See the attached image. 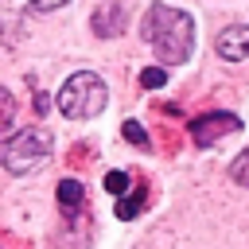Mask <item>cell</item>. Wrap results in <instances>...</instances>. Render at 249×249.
<instances>
[{"label":"cell","mask_w":249,"mask_h":249,"mask_svg":"<svg viewBox=\"0 0 249 249\" xmlns=\"http://www.w3.org/2000/svg\"><path fill=\"white\" fill-rule=\"evenodd\" d=\"M140 31H144V43L156 51L160 62H171V66L191 62V54H195V19H191L187 12L156 0V4L144 12Z\"/></svg>","instance_id":"obj_1"},{"label":"cell","mask_w":249,"mask_h":249,"mask_svg":"<svg viewBox=\"0 0 249 249\" xmlns=\"http://www.w3.org/2000/svg\"><path fill=\"white\" fill-rule=\"evenodd\" d=\"M105 101H109V89H105V82H101L97 74H89V70L70 74V78L62 82L58 97H54L58 113L70 117V121H89V117H97V113L105 109Z\"/></svg>","instance_id":"obj_2"},{"label":"cell","mask_w":249,"mask_h":249,"mask_svg":"<svg viewBox=\"0 0 249 249\" xmlns=\"http://www.w3.org/2000/svg\"><path fill=\"white\" fill-rule=\"evenodd\" d=\"M51 160V132L47 128H19L16 136H8L0 144V163L8 175H27L35 167H43Z\"/></svg>","instance_id":"obj_3"},{"label":"cell","mask_w":249,"mask_h":249,"mask_svg":"<svg viewBox=\"0 0 249 249\" xmlns=\"http://www.w3.org/2000/svg\"><path fill=\"white\" fill-rule=\"evenodd\" d=\"M187 128H191V140H195L198 148H210V144L233 136V132L241 128V117H237V113H206V117H195Z\"/></svg>","instance_id":"obj_4"},{"label":"cell","mask_w":249,"mask_h":249,"mask_svg":"<svg viewBox=\"0 0 249 249\" xmlns=\"http://www.w3.org/2000/svg\"><path fill=\"white\" fill-rule=\"evenodd\" d=\"M124 19H128V4L124 0H101L93 8V16H89V27H93V35L113 39V35L124 31Z\"/></svg>","instance_id":"obj_5"},{"label":"cell","mask_w":249,"mask_h":249,"mask_svg":"<svg viewBox=\"0 0 249 249\" xmlns=\"http://www.w3.org/2000/svg\"><path fill=\"white\" fill-rule=\"evenodd\" d=\"M214 47H218V58H226V62L249 58V23H233V27L218 31Z\"/></svg>","instance_id":"obj_6"},{"label":"cell","mask_w":249,"mask_h":249,"mask_svg":"<svg viewBox=\"0 0 249 249\" xmlns=\"http://www.w3.org/2000/svg\"><path fill=\"white\" fill-rule=\"evenodd\" d=\"M54 195H58V206H62V210H78L82 198H86V187H82L78 179H62Z\"/></svg>","instance_id":"obj_7"},{"label":"cell","mask_w":249,"mask_h":249,"mask_svg":"<svg viewBox=\"0 0 249 249\" xmlns=\"http://www.w3.org/2000/svg\"><path fill=\"white\" fill-rule=\"evenodd\" d=\"M144 198H148V195H144V187H136L128 198H121V202H117V218H124V222H128V218H136V214H140V206H144Z\"/></svg>","instance_id":"obj_8"},{"label":"cell","mask_w":249,"mask_h":249,"mask_svg":"<svg viewBox=\"0 0 249 249\" xmlns=\"http://www.w3.org/2000/svg\"><path fill=\"white\" fill-rule=\"evenodd\" d=\"M230 179L241 183V187H249V148H245L241 156H233V163H230Z\"/></svg>","instance_id":"obj_9"},{"label":"cell","mask_w":249,"mask_h":249,"mask_svg":"<svg viewBox=\"0 0 249 249\" xmlns=\"http://www.w3.org/2000/svg\"><path fill=\"white\" fill-rule=\"evenodd\" d=\"M128 183H132L128 171H109V175H105V191H109V195H121V198H124V191H132Z\"/></svg>","instance_id":"obj_10"},{"label":"cell","mask_w":249,"mask_h":249,"mask_svg":"<svg viewBox=\"0 0 249 249\" xmlns=\"http://www.w3.org/2000/svg\"><path fill=\"white\" fill-rule=\"evenodd\" d=\"M163 82H167V70H163V66H148V70L140 74V86H144V89H160Z\"/></svg>","instance_id":"obj_11"},{"label":"cell","mask_w":249,"mask_h":249,"mask_svg":"<svg viewBox=\"0 0 249 249\" xmlns=\"http://www.w3.org/2000/svg\"><path fill=\"white\" fill-rule=\"evenodd\" d=\"M124 140L136 148H148V132L140 128V121H124Z\"/></svg>","instance_id":"obj_12"},{"label":"cell","mask_w":249,"mask_h":249,"mask_svg":"<svg viewBox=\"0 0 249 249\" xmlns=\"http://www.w3.org/2000/svg\"><path fill=\"white\" fill-rule=\"evenodd\" d=\"M0 101H4V113H0V124H12V93L0 89Z\"/></svg>","instance_id":"obj_13"},{"label":"cell","mask_w":249,"mask_h":249,"mask_svg":"<svg viewBox=\"0 0 249 249\" xmlns=\"http://www.w3.org/2000/svg\"><path fill=\"white\" fill-rule=\"evenodd\" d=\"M27 4H31L35 12H54V8H62L66 0H27Z\"/></svg>","instance_id":"obj_14"}]
</instances>
